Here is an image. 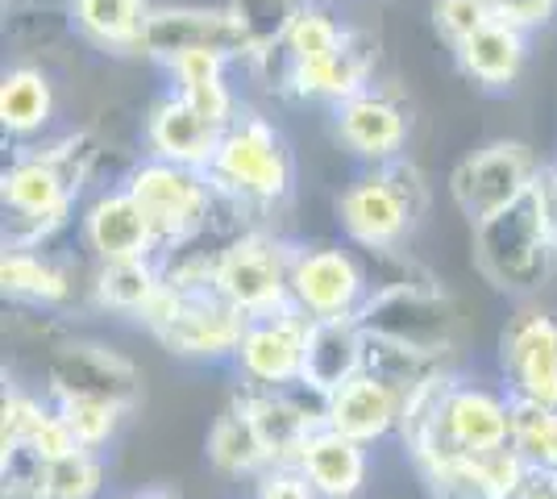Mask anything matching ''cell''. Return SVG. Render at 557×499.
I'll list each match as a JSON object with an SVG mask.
<instances>
[{"label":"cell","instance_id":"obj_1","mask_svg":"<svg viewBox=\"0 0 557 499\" xmlns=\"http://www.w3.org/2000/svg\"><path fill=\"white\" fill-rule=\"evenodd\" d=\"M205 171L216 196L242 209L255 225H271V216L296 191V154L287 134L250 104H242V113L230 121Z\"/></svg>","mask_w":557,"mask_h":499},{"label":"cell","instance_id":"obj_2","mask_svg":"<svg viewBox=\"0 0 557 499\" xmlns=\"http://www.w3.org/2000/svg\"><path fill=\"white\" fill-rule=\"evenodd\" d=\"M141 329L175 358L233 362L246 316L216 291L212 279H196V284L163 279L154 304L141 316Z\"/></svg>","mask_w":557,"mask_h":499},{"label":"cell","instance_id":"obj_3","mask_svg":"<svg viewBox=\"0 0 557 499\" xmlns=\"http://www.w3.org/2000/svg\"><path fill=\"white\" fill-rule=\"evenodd\" d=\"M429 213V184L412 159L367 166L337 200V221L349 246H404Z\"/></svg>","mask_w":557,"mask_h":499},{"label":"cell","instance_id":"obj_4","mask_svg":"<svg viewBox=\"0 0 557 499\" xmlns=\"http://www.w3.org/2000/svg\"><path fill=\"white\" fill-rule=\"evenodd\" d=\"M470 250L479 275L504 296H533L549 284L557 271V250L545 234L536 188L504 213L470 225Z\"/></svg>","mask_w":557,"mask_h":499},{"label":"cell","instance_id":"obj_5","mask_svg":"<svg viewBox=\"0 0 557 499\" xmlns=\"http://www.w3.org/2000/svg\"><path fill=\"white\" fill-rule=\"evenodd\" d=\"M121 184L141 204V213L150 216L159 254L212 229L216 209H221V196L212 188L209 171H200V166L163 163V159L141 154L138 163L121 175Z\"/></svg>","mask_w":557,"mask_h":499},{"label":"cell","instance_id":"obj_6","mask_svg":"<svg viewBox=\"0 0 557 499\" xmlns=\"http://www.w3.org/2000/svg\"><path fill=\"white\" fill-rule=\"evenodd\" d=\"M358 321L371 337L395 341L404 350H417V354H429L437 362H454L458 329H462L458 304L449 300V291L442 284L379 287L367 296Z\"/></svg>","mask_w":557,"mask_h":499},{"label":"cell","instance_id":"obj_7","mask_svg":"<svg viewBox=\"0 0 557 499\" xmlns=\"http://www.w3.org/2000/svg\"><path fill=\"white\" fill-rule=\"evenodd\" d=\"M296 241L275 234L271 225H250L221 250L212 284L242 316H262L292 304V262Z\"/></svg>","mask_w":557,"mask_h":499},{"label":"cell","instance_id":"obj_8","mask_svg":"<svg viewBox=\"0 0 557 499\" xmlns=\"http://www.w3.org/2000/svg\"><path fill=\"white\" fill-rule=\"evenodd\" d=\"M42 396L47 400H109L134 412L141 404V366L109 341L71 333L42 354Z\"/></svg>","mask_w":557,"mask_h":499},{"label":"cell","instance_id":"obj_9","mask_svg":"<svg viewBox=\"0 0 557 499\" xmlns=\"http://www.w3.org/2000/svg\"><path fill=\"white\" fill-rule=\"evenodd\" d=\"M545 166L536 163V154L516 138H499V142L483 146L474 154H466L462 163L449 175V196L462 209L470 225L487 221V216L511 209L516 200H524L536 188Z\"/></svg>","mask_w":557,"mask_h":499},{"label":"cell","instance_id":"obj_10","mask_svg":"<svg viewBox=\"0 0 557 499\" xmlns=\"http://www.w3.org/2000/svg\"><path fill=\"white\" fill-rule=\"evenodd\" d=\"M371 296V275L354 246H300L292 262V309L308 321L358 316Z\"/></svg>","mask_w":557,"mask_h":499},{"label":"cell","instance_id":"obj_11","mask_svg":"<svg viewBox=\"0 0 557 499\" xmlns=\"http://www.w3.org/2000/svg\"><path fill=\"white\" fill-rule=\"evenodd\" d=\"M209 50L230 59L233 67H242L250 59L246 38L230 9H205V4H154L150 22H146V38H141V59H154L159 67L175 63L180 54H196Z\"/></svg>","mask_w":557,"mask_h":499},{"label":"cell","instance_id":"obj_12","mask_svg":"<svg viewBox=\"0 0 557 499\" xmlns=\"http://www.w3.org/2000/svg\"><path fill=\"white\" fill-rule=\"evenodd\" d=\"M308 316L292 304L262 316H246V329L233 354L237 383L246 387H292L304 379V346H308Z\"/></svg>","mask_w":557,"mask_h":499},{"label":"cell","instance_id":"obj_13","mask_svg":"<svg viewBox=\"0 0 557 499\" xmlns=\"http://www.w3.org/2000/svg\"><path fill=\"white\" fill-rule=\"evenodd\" d=\"M499 375L516 400L557 408V316L545 309L516 312L499 333Z\"/></svg>","mask_w":557,"mask_h":499},{"label":"cell","instance_id":"obj_14","mask_svg":"<svg viewBox=\"0 0 557 499\" xmlns=\"http://www.w3.org/2000/svg\"><path fill=\"white\" fill-rule=\"evenodd\" d=\"M333 134L354 159H362L367 166H383L392 159H404L412 117L399 96L371 84L342 104H333Z\"/></svg>","mask_w":557,"mask_h":499},{"label":"cell","instance_id":"obj_15","mask_svg":"<svg viewBox=\"0 0 557 499\" xmlns=\"http://www.w3.org/2000/svg\"><path fill=\"white\" fill-rule=\"evenodd\" d=\"M230 125L205 117L184 92L166 88L150 113L141 117V142H146V154L150 159H163V163H180V166H209L212 150L221 142Z\"/></svg>","mask_w":557,"mask_h":499},{"label":"cell","instance_id":"obj_16","mask_svg":"<svg viewBox=\"0 0 557 499\" xmlns=\"http://www.w3.org/2000/svg\"><path fill=\"white\" fill-rule=\"evenodd\" d=\"M79 234L96 262L116 259H150L159 254V241L150 229V216L141 213V204L129 196L125 184L96 191L88 209L79 216Z\"/></svg>","mask_w":557,"mask_h":499},{"label":"cell","instance_id":"obj_17","mask_svg":"<svg viewBox=\"0 0 557 499\" xmlns=\"http://www.w3.org/2000/svg\"><path fill=\"white\" fill-rule=\"evenodd\" d=\"M0 196H4L9 216H59V221H71L75 200H79L75 184L63 175V166L50 159L42 142L17 146V154L4 166Z\"/></svg>","mask_w":557,"mask_h":499},{"label":"cell","instance_id":"obj_18","mask_svg":"<svg viewBox=\"0 0 557 499\" xmlns=\"http://www.w3.org/2000/svg\"><path fill=\"white\" fill-rule=\"evenodd\" d=\"M404 396L392 383L374 379L371 371H362L358 379L337 387L329 396V416L325 425L337 428L342 437H354L362 446H379L387 437H399V421H404Z\"/></svg>","mask_w":557,"mask_h":499},{"label":"cell","instance_id":"obj_19","mask_svg":"<svg viewBox=\"0 0 557 499\" xmlns=\"http://www.w3.org/2000/svg\"><path fill=\"white\" fill-rule=\"evenodd\" d=\"M374 67H379V34L367 25H346L342 47L329 54L325 63L308 67L296 75L292 84V100H325V104H342L354 92L371 88Z\"/></svg>","mask_w":557,"mask_h":499},{"label":"cell","instance_id":"obj_20","mask_svg":"<svg viewBox=\"0 0 557 499\" xmlns=\"http://www.w3.org/2000/svg\"><path fill=\"white\" fill-rule=\"evenodd\" d=\"M296 466L321 499H358L371 478V446L342 437L337 428H312L304 437Z\"/></svg>","mask_w":557,"mask_h":499},{"label":"cell","instance_id":"obj_21","mask_svg":"<svg viewBox=\"0 0 557 499\" xmlns=\"http://www.w3.org/2000/svg\"><path fill=\"white\" fill-rule=\"evenodd\" d=\"M362 371H367V329L358 316L308 325V346H304V383L308 387L333 396Z\"/></svg>","mask_w":557,"mask_h":499},{"label":"cell","instance_id":"obj_22","mask_svg":"<svg viewBox=\"0 0 557 499\" xmlns=\"http://www.w3.org/2000/svg\"><path fill=\"white\" fill-rule=\"evenodd\" d=\"M454 59H458L466 79H474L479 88L508 92L529 63V29L491 17L487 25H479L466 38L462 47H454Z\"/></svg>","mask_w":557,"mask_h":499},{"label":"cell","instance_id":"obj_23","mask_svg":"<svg viewBox=\"0 0 557 499\" xmlns=\"http://www.w3.org/2000/svg\"><path fill=\"white\" fill-rule=\"evenodd\" d=\"M0 284H4V296L13 304H25V309L63 312L75 300V275L67 271V262L50 254V246H42V250H4Z\"/></svg>","mask_w":557,"mask_h":499},{"label":"cell","instance_id":"obj_24","mask_svg":"<svg viewBox=\"0 0 557 499\" xmlns=\"http://www.w3.org/2000/svg\"><path fill=\"white\" fill-rule=\"evenodd\" d=\"M154 0H67L71 29L104 54H141Z\"/></svg>","mask_w":557,"mask_h":499},{"label":"cell","instance_id":"obj_25","mask_svg":"<svg viewBox=\"0 0 557 499\" xmlns=\"http://www.w3.org/2000/svg\"><path fill=\"white\" fill-rule=\"evenodd\" d=\"M159 287H163V262H159V254H150V259L96 262L92 279H88V296L100 312L129 316L141 325V316L154 304Z\"/></svg>","mask_w":557,"mask_h":499},{"label":"cell","instance_id":"obj_26","mask_svg":"<svg viewBox=\"0 0 557 499\" xmlns=\"http://www.w3.org/2000/svg\"><path fill=\"white\" fill-rule=\"evenodd\" d=\"M54 109H59V96H54V84L42 67L17 63L4 72V79H0V125L13 142L25 146L42 138L54 121Z\"/></svg>","mask_w":557,"mask_h":499},{"label":"cell","instance_id":"obj_27","mask_svg":"<svg viewBox=\"0 0 557 499\" xmlns=\"http://www.w3.org/2000/svg\"><path fill=\"white\" fill-rule=\"evenodd\" d=\"M205 453H209L212 471L225 478H250V483H255V478L271 466V453L262 446L250 412L237 404L233 396H230V404L216 412V421H212Z\"/></svg>","mask_w":557,"mask_h":499},{"label":"cell","instance_id":"obj_28","mask_svg":"<svg viewBox=\"0 0 557 499\" xmlns=\"http://www.w3.org/2000/svg\"><path fill=\"white\" fill-rule=\"evenodd\" d=\"M511 446L533 475H557V408L511 396Z\"/></svg>","mask_w":557,"mask_h":499},{"label":"cell","instance_id":"obj_29","mask_svg":"<svg viewBox=\"0 0 557 499\" xmlns=\"http://www.w3.org/2000/svg\"><path fill=\"white\" fill-rule=\"evenodd\" d=\"M304 4L308 0H230L225 9H230V17L242 29V38H246L250 59H255V54L278 47L287 38V29L296 25Z\"/></svg>","mask_w":557,"mask_h":499},{"label":"cell","instance_id":"obj_30","mask_svg":"<svg viewBox=\"0 0 557 499\" xmlns=\"http://www.w3.org/2000/svg\"><path fill=\"white\" fill-rule=\"evenodd\" d=\"M454 362H437L429 354H417V350H404L395 341H383V337H371L367 333V371L374 379L392 383L395 391L408 400L420 383H429L437 371H449Z\"/></svg>","mask_w":557,"mask_h":499},{"label":"cell","instance_id":"obj_31","mask_svg":"<svg viewBox=\"0 0 557 499\" xmlns=\"http://www.w3.org/2000/svg\"><path fill=\"white\" fill-rule=\"evenodd\" d=\"M104 491V458L100 450H75L47 462L38 499H96Z\"/></svg>","mask_w":557,"mask_h":499},{"label":"cell","instance_id":"obj_32","mask_svg":"<svg viewBox=\"0 0 557 499\" xmlns=\"http://www.w3.org/2000/svg\"><path fill=\"white\" fill-rule=\"evenodd\" d=\"M54 412L67 421V428L75 433V441L84 450H104L116 437L121 421L129 416L125 408L109 404V400H88V396H75V400H50Z\"/></svg>","mask_w":557,"mask_h":499},{"label":"cell","instance_id":"obj_33","mask_svg":"<svg viewBox=\"0 0 557 499\" xmlns=\"http://www.w3.org/2000/svg\"><path fill=\"white\" fill-rule=\"evenodd\" d=\"M54 412L47 396H34L25 387H9L4 391V404H0V450H13V446H29L34 433L47 425V416Z\"/></svg>","mask_w":557,"mask_h":499},{"label":"cell","instance_id":"obj_34","mask_svg":"<svg viewBox=\"0 0 557 499\" xmlns=\"http://www.w3.org/2000/svg\"><path fill=\"white\" fill-rule=\"evenodd\" d=\"M429 17H433V29L442 34V42H449V50H454L462 47L479 25H487L495 13L487 9V0H433Z\"/></svg>","mask_w":557,"mask_h":499},{"label":"cell","instance_id":"obj_35","mask_svg":"<svg viewBox=\"0 0 557 499\" xmlns=\"http://www.w3.org/2000/svg\"><path fill=\"white\" fill-rule=\"evenodd\" d=\"M255 499H321L296 462H271L255 478Z\"/></svg>","mask_w":557,"mask_h":499},{"label":"cell","instance_id":"obj_36","mask_svg":"<svg viewBox=\"0 0 557 499\" xmlns=\"http://www.w3.org/2000/svg\"><path fill=\"white\" fill-rule=\"evenodd\" d=\"M230 59L196 50V54H180L175 63H166L163 72L171 75V88H191V84H205V79H216V75H230Z\"/></svg>","mask_w":557,"mask_h":499},{"label":"cell","instance_id":"obj_37","mask_svg":"<svg viewBox=\"0 0 557 499\" xmlns=\"http://www.w3.org/2000/svg\"><path fill=\"white\" fill-rule=\"evenodd\" d=\"M487 9L499 17V22H511L520 29H541V25L554 22L557 13V0H487Z\"/></svg>","mask_w":557,"mask_h":499},{"label":"cell","instance_id":"obj_38","mask_svg":"<svg viewBox=\"0 0 557 499\" xmlns=\"http://www.w3.org/2000/svg\"><path fill=\"white\" fill-rule=\"evenodd\" d=\"M536 200H541V221H545V234L557 250V184L549 179V171H541L536 179Z\"/></svg>","mask_w":557,"mask_h":499},{"label":"cell","instance_id":"obj_39","mask_svg":"<svg viewBox=\"0 0 557 499\" xmlns=\"http://www.w3.org/2000/svg\"><path fill=\"white\" fill-rule=\"evenodd\" d=\"M516 499H557V475H533Z\"/></svg>","mask_w":557,"mask_h":499},{"label":"cell","instance_id":"obj_40","mask_svg":"<svg viewBox=\"0 0 557 499\" xmlns=\"http://www.w3.org/2000/svg\"><path fill=\"white\" fill-rule=\"evenodd\" d=\"M129 499H175V496H166V491H146V496H129Z\"/></svg>","mask_w":557,"mask_h":499},{"label":"cell","instance_id":"obj_41","mask_svg":"<svg viewBox=\"0 0 557 499\" xmlns=\"http://www.w3.org/2000/svg\"><path fill=\"white\" fill-rule=\"evenodd\" d=\"M545 171H549V179L557 184V163H554V166H545Z\"/></svg>","mask_w":557,"mask_h":499},{"label":"cell","instance_id":"obj_42","mask_svg":"<svg viewBox=\"0 0 557 499\" xmlns=\"http://www.w3.org/2000/svg\"><path fill=\"white\" fill-rule=\"evenodd\" d=\"M13 4H22V0H13Z\"/></svg>","mask_w":557,"mask_h":499}]
</instances>
